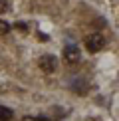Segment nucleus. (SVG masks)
<instances>
[{"label": "nucleus", "instance_id": "obj_3", "mask_svg": "<svg viewBox=\"0 0 119 121\" xmlns=\"http://www.w3.org/2000/svg\"><path fill=\"white\" fill-rule=\"evenodd\" d=\"M64 58L69 64H77L79 58H81V52H79L77 46H68V48H64Z\"/></svg>", "mask_w": 119, "mask_h": 121}, {"label": "nucleus", "instance_id": "obj_8", "mask_svg": "<svg viewBox=\"0 0 119 121\" xmlns=\"http://www.w3.org/2000/svg\"><path fill=\"white\" fill-rule=\"evenodd\" d=\"M38 36H40V40H42V42H46V40H50V38L46 36V34H42V32H40V34H38Z\"/></svg>", "mask_w": 119, "mask_h": 121}, {"label": "nucleus", "instance_id": "obj_7", "mask_svg": "<svg viewBox=\"0 0 119 121\" xmlns=\"http://www.w3.org/2000/svg\"><path fill=\"white\" fill-rule=\"evenodd\" d=\"M18 28L22 30V32H26V30H28V28H26V24H24V22H18Z\"/></svg>", "mask_w": 119, "mask_h": 121}, {"label": "nucleus", "instance_id": "obj_2", "mask_svg": "<svg viewBox=\"0 0 119 121\" xmlns=\"http://www.w3.org/2000/svg\"><path fill=\"white\" fill-rule=\"evenodd\" d=\"M38 65H40V69H44L46 73H54L58 69V60L54 56H42L38 60Z\"/></svg>", "mask_w": 119, "mask_h": 121}, {"label": "nucleus", "instance_id": "obj_5", "mask_svg": "<svg viewBox=\"0 0 119 121\" xmlns=\"http://www.w3.org/2000/svg\"><path fill=\"white\" fill-rule=\"evenodd\" d=\"M8 32H10V24L0 20V34H8Z\"/></svg>", "mask_w": 119, "mask_h": 121}, {"label": "nucleus", "instance_id": "obj_6", "mask_svg": "<svg viewBox=\"0 0 119 121\" xmlns=\"http://www.w3.org/2000/svg\"><path fill=\"white\" fill-rule=\"evenodd\" d=\"M6 10H8V2H6V0H0V14L6 12Z\"/></svg>", "mask_w": 119, "mask_h": 121}, {"label": "nucleus", "instance_id": "obj_1", "mask_svg": "<svg viewBox=\"0 0 119 121\" xmlns=\"http://www.w3.org/2000/svg\"><path fill=\"white\" fill-rule=\"evenodd\" d=\"M85 46H87V50L91 54H95V52H99V50H103V46H105V38H103L101 34H91V36L87 38Z\"/></svg>", "mask_w": 119, "mask_h": 121}, {"label": "nucleus", "instance_id": "obj_4", "mask_svg": "<svg viewBox=\"0 0 119 121\" xmlns=\"http://www.w3.org/2000/svg\"><path fill=\"white\" fill-rule=\"evenodd\" d=\"M12 117H14L12 109H8V107H4V105H0V119H2V121H8V119H12Z\"/></svg>", "mask_w": 119, "mask_h": 121}]
</instances>
